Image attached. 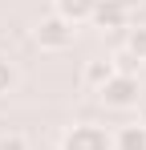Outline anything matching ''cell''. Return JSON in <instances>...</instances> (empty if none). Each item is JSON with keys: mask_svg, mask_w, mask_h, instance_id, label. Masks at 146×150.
<instances>
[{"mask_svg": "<svg viewBox=\"0 0 146 150\" xmlns=\"http://www.w3.org/2000/svg\"><path fill=\"white\" fill-rule=\"evenodd\" d=\"M97 98L106 101L110 110H134V105L142 101V85H138L134 73H114L101 89H97Z\"/></svg>", "mask_w": 146, "mask_h": 150, "instance_id": "cell-1", "label": "cell"}, {"mask_svg": "<svg viewBox=\"0 0 146 150\" xmlns=\"http://www.w3.org/2000/svg\"><path fill=\"white\" fill-rule=\"evenodd\" d=\"M73 33H77V28H73L69 21H61L57 12L41 16V21H37V28H33L37 45H41V49H49V53H61V49H69V45H73Z\"/></svg>", "mask_w": 146, "mask_h": 150, "instance_id": "cell-2", "label": "cell"}, {"mask_svg": "<svg viewBox=\"0 0 146 150\" xmlns=\"http://www.w3.org/2000/svg\"><path fill=\"white\" fill-rule=\"evenodd\" d=\"M61 150H114V134L101 130V126H94V122H81L73 130H65Z\"/></svg>", "mask_w": 146, "mask_h": 150, "instance_id": "cell-3", "label": "cell"}, {"mask_svg": "<svg viewBox=\"0 0 146 150\" xmlns=\"http://www.w3.org/2000/svg\"><path fill=\"white\" fill-rule=\"evenodd\" d=\"M126 21H130V8H126L122 0H97L94 16H89V25L106 28V33H114V28H126Z\"/></svg>", "mask_w": 146, "mask_h": 150, "instance_id": "cell-4", "label": "cell"}, {"mask_svg": "<svg viewBox=\"0 0 146 150\" xmlns=\"http://www.w3.org/2000/svg\"><path fill=\"white\" fill-rule=\"evenodd\" d=\"M94 8H97V0H53V12H57L61 21H69L73 28L85 25V21L94 16Z\"/></svg>", "mask_w": 146, "mask_h": 150, "instance_id": "cell-5", "label": "cell"}, {"mask_svg": "<svg viewBox=\"0 0 146 150\" xmlns=\"http://www.w3.org/2000/svg\"><path fill=\"white\" fill-rule=\"evenodd\" d=\"M118 73V65L110 61V57H94V61H85V69H81V81L89 85V89H101L110 77Z\"/></svg>", "mask_w": 146, "mask_h": 150, "instance_id": "cell-6", "label": "cell"}, {"mask_svg": "<svg viewBox=\"0 0 146 150\" xmlns=\"http://www.w3.org/2000/svg\"><path fill=\"white\" fill-rule=\"evenodd\" d=\"M114 150H146V126L142 122H130L114 134Z\"/></svg>", "mask_w": 146, "mask_h": 150, "instance_id": "cell-7", "label": "cell"}, {"mask_svg": "<svg viewBox=\"0 0 146 150\" xmlns=\"http://www.w3.org/2000/svg\"><path fill=\"white\" fill-rule=\"evenodd\" d=\"M126 53H130L134 61H146V25H138V28L126 33Z\"/></svg>", "mask_w": 146, "mask_h": 150, "instance_id": "cell-8", "label": "cell"}, {"mask_svg": "<svg viewBox=\"0 0 146 150\" xmlns=\"http://www.w3.org/2000/svg\"><path fill=\"white\" fill-rule=\"evenodd\" d=\"M12 85H16V69L8 57H0V93H12Z\"/></svg>", "mask_w": 146, "mask_h": 150, "instance_id": "cell-9", "label": "cell"}, {"mask_svg": "<svg viewBox=\"0 0 146 150\" xmlns=\"http://www.w3.org/2000/svg\"><path fill=\"white\" fill-rule=\"evenodd\" d=\"M0 150H28L24 134H0Z\"/></svg>", "mask_w": 146, "mask_h": 150, "instance_id": "cell-10", "label": "cell"}, {"mask_svg": "<svg viewBox=\"0 0 146 150\" xmlns=\"http://www.w3.org/2000/svg\"><path fill=\"white\" fill-rule=\"evenodd\" d=\"M122 4H126V8H134V4H138V0H122Z\"/></svg>", "mask_w": 146, "mask_h": 150, "instance_id": "cell-11", "label": "cell"}, {"mask_svg": "<svg viewBox=\"0 0 146 150\" xmlns=\"http://www.w3.org/2000/svg\"><path fill=\"white\" fill-rule=\"evenodd\" d=\"M142 126H146V105H142Z\"/></svg>", "mask_w": 146, "mask_h": 150, "instance_id": "cell-12", "label": "cell"}]
</instances>
